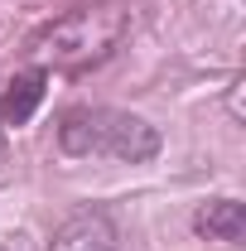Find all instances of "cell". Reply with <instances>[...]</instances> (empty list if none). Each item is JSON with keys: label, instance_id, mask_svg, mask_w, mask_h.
I'll use <instances>...</instances> for the list:
<instances>
[{"label": "cell", "instance_id": "obj_2", "mask_svg": "<svg viewBox=\"0 0 246 251\" xmlns=\"http://www.w3.org/2000/svg\"><path fill=\"white\" fill-rule=\"evenodd\" d=\"M58 145L68 155H106L121 164H145L159 155V130L145 116L116 106H77L58 126Z\"/></svg>", "mask_w": 246, "mask_h": 251}, {"label": "cell", "instance_id": "obj_3", "mask_svg": "<svg viewBox=\"0 0 246 251\" xmlns=\"http://www.w3.org/2000/svg\"><path fill=\"white\" fill-rule=\"evenodd\" d=\"M49 251H121V237L106 213H77L58 227Z\"/></svg>", "mask_w": 246, "mask_h": 251}, {"label": "cell", "instance_id": "obj_4", "mask_svg": "<svg viewBox=\"0 0 246 251\" xmlns=\"http://www.w3.org/2000/svg\"><path fill=\"white\" fill-rule=\"evenodd\" d=\"M44 82H49L44 68L15 73V77L5 82V97H0V121L5 126H25L34 111H39V101H44Z\"/></svg>", "mask_w": 246, "mask_h": 251}, {"label": "cell", "instance_id": "obj_5", "mask_svg": "<svg viewBox=\"0 0 246 251\" xmlns=\"http://www.w3.org/2000/svg\"><path fill=\"white\" fill-rule=\"evenodd\" d=\"M198 232H203V237H217V242H242L246 208L237 198H217V203H208V208L198 213Z\"/></svg>", "mask_w": 246, "mask_h": 251}, {"label": "cell", "instance_id": "obj_1", "mask_svg": "<svg viewBox=\"0 0 246 251\" xmlns=\"http://www.w3.org/2000/svg\"><path fill=\"white\" fill-rule=\"evenodd\" d=\"M130 29V10L121 0H101V5H77L58 15L49 29L34 39V53L49 58L53 68H68V73H82V68H97L101 58L116 53V44Z\"/></svg>", "mask_w": 246, "mask_h": 251}]
</instances>
